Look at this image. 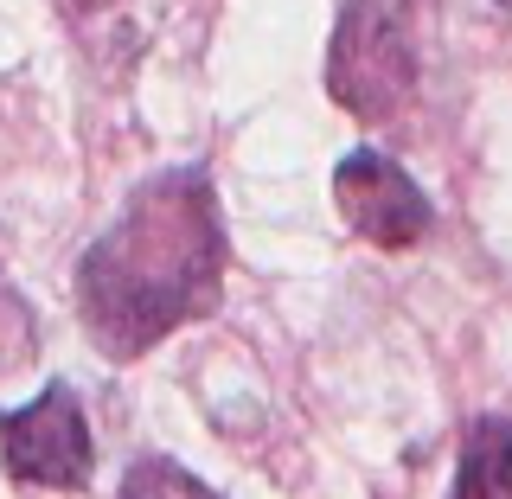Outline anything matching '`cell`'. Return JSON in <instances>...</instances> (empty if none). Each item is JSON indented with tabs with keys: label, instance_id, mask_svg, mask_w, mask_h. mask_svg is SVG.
I'll return each instance as SVG.
<instances>
[{
	"label": "cell",
	"instance_id": "1",
	"mask_svg": "<svg viewBox=\"0 0 512 499\" xmlns=\"http://www.w3.org/2000/svg\"><path fill=\"white\" fill-rule=\"evenodd\" d=\"M224 288L218 192L199 167L154 173L128 192L77 263V314L109 359H141L186 320H205Z\"/></svg>",
	"mask_w": 512,
	"mask_h": 499
},
{
	"label": "cell",
	"instance_id": "2",
	"mask_svg": "<svg viewBox=\"0 0 512 499\" xmlns=\"http://www.w3.org/2000/svg\"><path fill=\"white\" fill-rule=\"evenodd\" d=\"M327 96L352 122H391L416 96V0H346L327 45Z\"/></svg>",
	"mask_w": 512,
	"mask_h": 499
},
{
	"label": "cell",
	"instance_id": "3",
	"mask_svg": "<svg viewBox=\"0 0 512 499\" xmlns=\"http://www.w3.org/2000/svg\"><path fill=\"white\" fill-rule=\"evenodd\" d=\"M0 461L20 487H45V493H84L96 448H90V423L77 391L45 384L32 404H20L13 416H0Z\"/></svg>",
	"mask_w": 512,
	"mask_h": 499
},
{
	"label": "cell",
	"instance_id": "4",
	"mask_svg": "<svg viewBox=\"0 0 512 499\" xmlns=\"http://www.w3.org/2000/svg\"><path fill=\"white\" fill-rule=\"evenodd\" d=\"M333 205H340L346 231L365 237L372 250H410L429 231V192L397 167L391 154H346L333 173Z\"/></svg>",
	"mask_w": 512,
	"mask_h": 499
},
{
	"label": "cell",
	"instance_id": "5",
	"mask_svg": "<svg viewBox=\"0 0 512 499\" xmlns=\"http://www.w3.org/2000/svg\"><path fill=\"white\" fill-rule=\"evenodd\" d=\"M448 499H512V416H474Z\"/></svg>",
	"mask_w": 512,
	"mask_h": 499
},
{
	"label": "cell",
	"instance_id": "6",
	"mask_svg": "<svg viewBox=\"0 0 512 499\" xmlns=\"http://www.w3.org/2000/svg\"><path fill=\"white\" fill-rule=\"evenodd\" d=\"M122 499H218V493H205L180 461H135L122 480Z\"/></svg>",
	"mask_w": 512,
	"mask_h": 499
},
{
	"label": "cell",
	"instance_id": "7",
	"mask_svg": "<svg viewBox=\"0 0 512 499\" xmlns=\"http://www.w3.org/2000/svg\"><path fill=\"white\" fill-rule=\"evenodd\" d=\"M71 13H90V7H116V0H64Z\"/></svg>",
	"mask_w": 512,
	"mask_h": 499
},
{
	"label": "cell",
	"instance_id": "8",
	"mask_svg": "<svg viewBox=\"0 0 512 499\" xmlns=\"http://www.w3.org/2000/svg\"><path fill=\"white\" fill-rule=\"evenodd\" d=\"M493 7H500V13H512V0H493Z\"/></svg>",
	"mask_w": 512,
	"mask_h": 499
}]
</instances>
